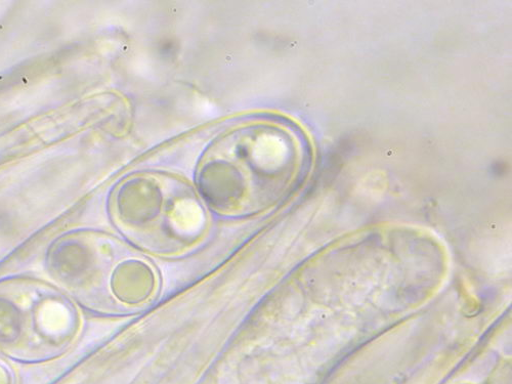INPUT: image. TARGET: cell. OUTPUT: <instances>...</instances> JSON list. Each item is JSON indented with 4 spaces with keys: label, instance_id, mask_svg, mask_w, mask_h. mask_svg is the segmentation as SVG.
Masks as SVG:
<instances>
[{
    "label": "cell",
    "instance_id": "277c9868",
    "mask_svg": "<svg viewBox=\"0 0 512 384\" xmlns=\"http://www.w3.org/2000/svg\"><path fill=\"white\" fill-rule=\"evenodd\" d=\"M81 328L70 297L47 282H0V354L28 363L65 354Z\"/></svg>",
    "mask_w": 512,
    "mask_h": 384
},
{
    "label": "cell",
    "instance_id": "7a4b0ae2",
    "mask_svg": "<svg viewBox=\"0 0 512 384\" xmlns=\"http://www.w3.org/2000/svg\"><path fill=\"white\" fill-rule=\"evenodd\" d=\"M282 133L254 122L234 128L206 151L197 172L199 193L219 215L245 218L275 205L286 187Z\"/></svg>",
    "mask_w": 512,
    "mask_h": 384
},
{
    "label": "cell",
    "instance_id": "5b68a950",
    "mask_svg": "<svg viewBox=\"0 0 512 384\" xmlns=\"http://www.w3.org/2000/svg\"><path fill=\"white\" fill-rule=\"evenodd\" d=\"M0 384H15L14 372L2 358H0Z\"/></svg>",
    "mask_w": 512,
    "mask_h": 384
},
{
    "label": "cell",
    "instance_id": "6da1fadb",
    "mask_svg": "<svg viewBox=\"0 0 512 384\" xmlns=\"http://www.w3.org/2000/svg\"><path fill=\"white\" fill-rule=\"evenodd\" d=\"M47 269L77 303L107 316L139 313L160 290L158 272L140 250L100 233L57 241L47 255Z\"/></svg>",
    "mask_w": 512,
    "mask_h": 384
},
{
    "label": "cell",
    "instance_id": "3957f363",
    "mask_svg": "<svg viewBox=\"0 0 512 384\" xmlns=\"http://www.w3.org/2000/svg\"><path fill=\"white\" fill-rule=\"evenodd\" d=\"M113 221L138 250L180 258L199 247L209 221L203 203L184 181L142 174L124 181L110 203Z\"/></svg>",
    "mask_w": 512,
    "mask_h": 384
}]
</instances>
